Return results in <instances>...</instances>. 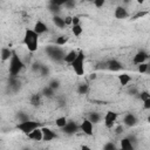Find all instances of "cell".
<instances>
[{
    "mask_svg": "<svg viewBox=\"0 0 150 150\" xmlns=\"http://www.w3.org/2000/svg\"><path fill=\"white\" fill-rule=\"evenodd\" d=\"M146 74L150 75V63H148V69H146Z\"/></svg>",
    "mask_w": 150,
    "mask_h": 150,
    "instance_id": "obj_41",
    "label": "cell"
},
{
    "mask_svg": "<svg viewBox=\"0 0 150 150\" xmlns=\"http://www.w3.org/2000/svg\"><path fill=\"white\" fill-rule=\"evenodd\" d=\"M129 1H130V0H123V2H124V4H128Z\"/></svg>",
    "mask_w": 150,
    "mask_h": 150,
    "instance_id": "obj_45",
    "label": "cell"
},
{
    "mask_svg": "<svg viewBox=\"0 0 150 150\" xmlns=\"http://www.w3.org/2000/svg\"><path fill=\"white\" fill-rule=\"evenodd\" d=\"M149 14V11H138L135 15L131 16V20H137V19H142L143 16L148 15Z\"/></svg>",
    "mask_w": 150,
    "mask_h": 150,
    "instance_id": "obj_23",
    "label": "cell"
},
{
    "mask_svg": "<svg viewBox=\"0 0 150 150\" xmlns=\"http://www.w3.org/2000/svg\"><path fill=\"white\" fill-rule=\"evenodd\" d=\"M79 23H80V18H79L77 15L73 16V23H71V25L74 26V25H79Z\"/></svg>",
    "mask_w": 150,
    "mask_h": 150,
    "instance_id": "obj_38",
    "label": "cell"
},
{
    "mask_svg": "<svg viewBox=\"0 0 150 150\" xmlns=\"http://www.w3.org/2000/svg\"><path fill=\"white\" fill-rule=\"evenodd\" d=\"M95 77H96V75H95V74H93V75L90 76V79H95Z\"/></svg>",
    "mask_w": 150,
    "mask_h": 150,
    "instance_id": "obj_44",
    "label": "cell"
},
{
    "mask_svg": "<svg viewBox=\"0 0 150 150\" xmlns=\"http://www.w3.org/2000/svg\"><path fill=\"white\" fill-rule=\"evenodd\" d=\"M148 122H150V116H149V117H148Z\"/></svg>",
    "mask_w": 150,
    "mask_h": 150,
    "instance_id": "obj_47",
    "label": "cell"
},
{
    "mask_svg": "<svg viewBox=\"0 0 150 150\" xmlns=\"http://www.w3.org/2000/svg\"><path fill=\"white\" fill-rule=\"evenodd\" d=\"M123 123H124V125H127V127H134V125H136L137 124V118H136V116L134 115V114H125L124 115V117H123Z\"/></svg>",
    "mask_w": 150,
    "mask_h": 150,
    "instance_id": "obj_9",
    "label": "cell"
},
{
    "mask_svg": "<svg viewBox=\"0 0 150 150\" xmlns=\"http://www.w3.org/2000/svg\"><path fill=\"white\" fill-rule=\"evenodd\" d=\"M93 2H94V5H95L96 8H101V7H103L105 0H94Z\"/></svg>",
    "mask_w": 150,
    "mask_h": 150,
    "instance_id": "obj_32",
    "label": "cell"
},
{
    "mask_svg": "<svg viewBox=\"0 0 150 150\" xmlns=\"http://www.w3.org/2000/svg\"><path fill=\"white\" fill-rule=\"evenodd\" d=\"M71 68L76 73V75H83L84 74V53L82 50L79 52L76 59L71 62Z\"/></svg>",
    "mask_w": 150,
    "mask_h": 150,
    "instance_id": "obj_3",
    "label": "cell"
},
{
    "mask_svg": "<svg viewBox=\"0 0 150 150\" xmlns=\"http://www.w3.org/2000/svg\"><path fill=\"white\" fill-rule=\"evenodd\" d=\"M67 41H68V36L61 35V36H59V38L56 39V45H57V46H63V45H66Z\"/></svg>",
    "mask_w": 150,
    "mask_h": 150,
    "instance_id": "obj_26",
    "label": "cell"
},
{
    "mask_svg": "<svg viewBox=\"0 0 150 150\" xmlns=\"http://www.w3.org/2000/svg\"><path fill=\"white\" fill-rule=\"evenodd\" d=\"M149 57V55H148V53L146 52H144V50H141V52H138L135 56H134V59H132V62H134V64H139V63H143V62H145V60Z\"/></svg>",
    "mask_w": 150,
    "mask_h": 150,
    "instance_id": "obj_7",
    "label": "cell"
},
{
    "mask_svg": "<svg viewBox=\"0 0 150 150\" xmlns=\"http://www.w3.org/2000/svg\"><path fill=\"white\" fill-rule=\"evenodd\" d=\"M50 88H53L54 90L55 89H57V88H60V82L57 81V80H52L50 82H49V84H48Z\"/></svg>",
    "mask_w": 150,
    "mask_h": 150,
    "instance_id": "obj_30",
    "label": "cell"
},
{
    "mask_svg": "<svg viewBox=\"0 0 150 150\" xmlns=\"http://www.w3.org/2000/svg\"><path fill=\"white\" fill-rule=\"evenodd\" d=\"M77 54H79V52H76V50H70L69 53H67V54L64 55V57H63V61H64L66 63H69V64H71V62H73V61L76 59Z\"/></svg>",
    "mask_w": 150,
    "mask_h": 150,
    "instance_id": "obj_15",
    "label": "cell"
},
{
    "mask_svg": "<svg viewBox=\"0 0 150 150\" xmlns=\"http://www.w3.org/2000/svg\"><path fill=\"white\" fill-rule=\"evenodd\" d=\"M23 67H25V64L21 61V59L19 57V55L15 52H13V55L9 60V74H11V76H18V74L22 70Z\"/></svg>",
    "mask_w": 150,
    "mask_h": 150,
    "instance_id": "obj_2",
    "label": "cell"
},
{
    "mask_svg": "<svg viewBox=\"0 0 150 150\" xmlns=\"http://www.w3.org/2000/svg\"><path fill=\"white\" fill-rule=\"evenodd\" d=\"M40 103H41L40 95H39V94H34V95H32V97H30V104L34 105V107H38V105H40Z\"/></svg>",
    "mask_w": 150,
    "mask_h": 150,
    "instance_id": "obj_20",
    "label": "cell"
},
{
    "mask_svg": "<svg viewBox=\"0 0 150 150\" xmlns=\"http://www.w3.org/2000/svg\"><path fill=\"white\" fill-rule=\"evenodd\" d=\"M71 32H73V34L75 36H80L82 34V27H81V25L80 23L79 25H74L73 28H71Z\"/></svg>",
    "mask_w": 150,
    "mask_h": 150,
    "instance_id": "obj_25",
    "label": "cell"
},
{
    "mask_svg": "<svg viewBox=\"0 0 150 150\" xmlns=\"http://www.w3.org/2000/svg\"><path fill=\"white\" fill-rule=\"evenodd\" d=\"M40 71H41V75H46V74H48V68H46L45 66H42L41 67V69H40Z\"/></svg>",
    "mask_w": 150,
    "mask_h": 150,
    "instance_id": "obj_39",
    "label": "cell"
},
{
    "mask_svg": "<svg viewBox=\"0 0 150 150\" xmlns=\"http://www.w3.org/2000/svg\"><path fill=\"white\" fill-rule=\"evenodd\" d=\"M79 129H80V125H77L75 122H68V123L66 124V127L62 128V130H63L66 134H68V135H71V134L77 132Z\"/></svg>",
    "mask_w": 150,
    "mask_h": 150,
    "instance_id": "obj_10",
    "label": "cell"
},
{
    "mask_svg": "<svg viewBox=\"0 0 150 150\" xmlns=\"http://www.w3.org/2000/svg\"><path fill=\"white\" fill-rule=\"evenodd\" d=\"M41 129H42V134H43V141H52V139H54L56 137V135L49 128L43 127Z\"/></svg>",
    "mask_w": 150,
    "mask_h": 150,
    "instance_id": "obj_13",
    "label": "cell"
},
{
    "mask_svg": "<svg viewBox=\"0 0 150 150\" xmlns=\"http://www.w3.org/2000/svg\"><path fill=\"white\" fill-rule=\"evenodd\" d=\"M118 81H120V83L122 84V86H127L130 81H131V77L128 75V74H120L118 75Z\"/></svg>",
    "mask_w": 150,
    "mask_h": 150,
    "instance_id": "obj_19",
    "label": "cell"
},
{
    "mask_svg": "<svg viewBox=\"0 0 150 150\" xmlns=\"http://www.w3.org/2000/svg\"><path fill=\"white\" fill-rule=\"evenodd\" d=\"M64 22H66V25H71V23H73V16L67 15V16L64 18Z\"/></svg>",
    "mask_w": 150,
    "mask_h": 150,
    "instance_id": "obj_37",
    "label": "cell"
},
{
    "mask_svg": "<svg viewBox=\"0 0 150 150\" xmlns=\"http://www.w3.org/2000/svg\"><path fill=\"white\" fill-rule=\"evenodd\" d=\"M143 108L144 109H150V97L146 98L145 101H143Z\"/></svg>",
    "mask_w": 150,
    "mask_h": 150,
    "instance_id": "obj_36",
    "label": "cell"
},
{
    "mask_svg": "<svg viewBox=\"0 0 150 150\" xmlns=\"http://www.w3.org/2000/svg\"><path fill=\"white\" fill-rule=\"evenodd\" d=\"M114 15H115L116 19H125V18H128L129 14H128V12L124 7L118 6V7H116V9L114 12Z\"/></svg>",
    "mask_w": 150,
    "mask_h": 150,
    "instance_id": "obj_12",
    "label": "cell"
},
{
    "mask_svg": "<svg viewBox=\"0 0 150 150\" xmlns=\"http://www.w3.org/2000/svg\"><path fill=\"white\" fill-rule=\"evenodd\" d=\"M80 130L82 132H84L88 136H93L94 131H93V122L89 121V118H86L82 121V123L80 124Z\"/></svg>",
    "mask_w": 150,
    "mask_h": 150,
    "instance_id": "obj_6",
    "label": "cell"
},
{
    "mask_svg": "<svg viewBox=\"0 0 150 150\" xmlns=\"http://www.w3.org/2000/svg\"><path fill=\"white\" fill-rule=\"evenodd\" d=\"M107 68L111 71H118L122 69V63L117 60H110L107 62Z\"/></svg>",
    "mask_w": 150,
    "mask_h": 150,
    "instance_id": "obj_11",
    "label": "cell"
},
{
    "mask_svg": "<svg viewBox=\"0 0 150 150\" xmlns=\"http://www.w3.org/2000/svg\"><path fill=\"white\" fill-rule=\"evenodd\" d=\"M86 1H88V2H91V1H94V0H86Z\"/></svg>",
    "mask_w": 150,
    "mask_h": 150,
    "instance_id": "obj_46",
    "label": "cell"
},
{
    "mask_svg": "<svg viewBox=\"0 0 150 150\" xmlns=\"http://www.w3.org/2000/svg\"><path fill=\"white\" fill-rule=\"evenodd\" d=\"M88 91V84H86V83H81L79 87H77V93L79 94H86Z\"/></svg>",
    "mask_w": 150,
    "mask_h": 150,
    "instance_id": "obj_27",
    "label": "cell"
},
{
    "mask_svg": "<svg viewBox=\"0 0 150 150\" xmlns=\"http://www.w3.org/2000/svg\"><path fill=\"white\" fill-rule=\"evenodd\" d=\"M137 69H138V71H139L141 74H144V73H146V69H148V63H145V62H143V63H139Z\"/></svg>",
    "mask_w": 150,
    "mask_h": 150,
    "instance_id": "obj_29",
    "label": "cell"
},
{
    "mask_svg": "<svg viewBox=\"0 0 150 150\" xmlns=\"http://www.w3.org/2000/svg\"><path fill=\"white\" fill-rule=\"evenodd\" d=\"M28 138L33 139V141H42L43 139V134H42V129L41 128H35L33 131H30L28 135Z\"/></svg>",
    "mask_w": 150,
    "mask_h": 150,
    "instance_id": "obj_8",
    "label": "cell"
},
{
    "mask_svg": "<svg viewBox=\"0 0 150 150\" xmlns=\"http://www.w3.org/2000/svg\"><path fill=\"white\" fill-rule=\"evenodd\" d=\"M121 132H123V127H122V125H118V127L115 129V134L118 135V134H121Z\"/></svg>",
    "mask_w": 150,
    "mask_h": 150,
    "instance_id": "obj_40",
    "label": "cell"
},
{
    "mask_svg": "<svg viewBox=\"0 0 150 150\" xmlns=\"http://www.w3.org/2000/svg\"><path fill=\"white\" fill-rule=\"evenodd\" d=\"M103 149L104 150H114V149H116V145L114 143H108V144H105L103 146Z\"/></svg>",
    "mask_w": 150,
    "mask_h": 150,
    "instance_id": "obj_34",
    "label": "cell"
},
{
    "mask_svg": "<svg viewBox=\"0 0 150 150\" xmlns=\"http://www.w3.org/2000/svg\"><path fill=\"white\" fill-rule=\"evenodd\" d=\"M12 55H13V52H12L9 48L4 47V48L1 49V60H2L4 62L7 61V60H11Z\"/></svg>",
    "mask_w": 150,
    "mask_h": 150,
    "instance_id": "obj_18",
    "label": "cell"
},
{
    "mask_svg": "<svg viewBox=\"0 0 150 150\" xmlns=\"http://www.w3.org/2000/svg\"><path fill=\"white\" fill-rule=\"evenodd\" d=\"M42 95L46 96V97H53V95H54V89L50 88L49 86H47V87H45V88L42 89Z\"/></svg>",
    "mask_w": 150,
    "mask_h": 150,
    "instance_id": "obj_21",
    "label": "cell"
},
{
    "mask_svg": "<svg viewBox=\"0 0 150 150\" xmlns=\"http://www.w3.org/2000/svg\"><path fill=\"white\" fill-rule=\"evenodd\" d=\"M67 1H68V0H50L49 2H50V4H55V5H57V6H63V5H66Z\"/></svg>",
    "mask_w": 150,
    "mask_h": 150,
    "instance_id": "obj_33",
    "label": "cell"
},
{
    "mask_svg": "<svg viewBox=\"0 0 150 150\" xmlns=\"http://www.w3.org/2000/svg\"><path fill=\"white\" fill-rule=\"evenodd\" d=\"M88 118H89V121H91L93 123H98V122L101 121V115L97 114V112H91Z\"/></svg>",
    "mask_w": 150,
    "mask_h": 150,
    "instance_id": "obj_24",
    "label": "cell"
},
{
    "mask_svg": "<svg viewBox=\"0 0 150 150\" xmlns=\"http://www.w3.org/2000/svg\"><path fill=\"white\" fill-rule=\"evenodd\" d=\"M38 39H39V34L34 29H27L25 32L23 43L26 45L29 52H35L38 49Z\"/></svg>",
    "mask_w": 150,
    "mask_h": 150,
    "instance_id": "obj_1",
    "label": "cell"
},
{
    "mask_svg": "<svg viewBox=\"0 0 150 150\" xmlns=\"http://www.w3.org/2000/svg\"><path fill=\"white\" fill-rule=\"evenodd\" d=\"M121 148L123 150H132L134 149V145L131 143V139L129 137H125V138H122L121 139Z\"/></svg>",
    "mask_w": 150,
    "mask_h": 150,
    "instance_id": "obj_16",
    "label": "cell"
},
{
    "mask_svg": "<svg viewBox=\"0 0 150 150\" xmlns=\"http://www.w3.org/2000/svg\"><path fill=\"white\" fill-rule=\"evenodd\" d=\"M34 30L40 35V34H43V33H46L47 32V26L42 22V21H38L36 23H35V26H34Z\"/></svg>",
    "mask_w": 150,
    "mask_h": 150,
    "instance_id": "obj_17",
    "label": "cell"
},
{
    "mask_svg": "<svg viewBox=\"0 0 150 150\" xmlns=\"http://www.w3.org/2000/svg\"><path fill=\"white\" fill-rule=\"evenodd\" d=\"M136 1H137V2H138V4H143V2H144V1H145V0H136Z\"/></svg>",
    "mask_w": 150,
    "mask_h": 150,
    "instance_id": "obj_42",
    "label": "cell"
},
{
    "mask_svg": "<svg viewBox=\"0 0 150 150\" xmlns=\"http://www.w3.org/2000/svg\"><path fill=\"white\" fill-rule=\"evenodd\" d=\"M64 6H66V8H73L75 6V0H68Z\"/></svg>",
    "mask_w": 150,
    "mask_h": 150,
    "instance_id": "obj_35",
    "label": "cell"
},
{
    "mask_svg": "<svg viewBox=\"0 0 150 150\" xmlns=\"http://www.w3.org/2000/svg\"><path fill=\"white\" fill-rule=\"evenodd\" d=\"M68 122H67V118L64 117V116H61V117H59V118H56V121H55V124H56V127H59V128H63V127H66V124H67Z\"/></svg>",
    "mask_w": 150,
    "mask_h": 150,
    "instance_id": "obj_22",
    "label": "cell"
},
{
    "mask_svg": "<svg viewBox=\"0 0 150 150\" xmlns=\"http://www.w3.org/2000/svg\"><path fill=\"white\" fill-rule=\"evenodd\" d=\"M53 22H54V25L56 26V27H59V28H61V29H63L67 25H66V22H64V18H61L60 15H54L53 16Z\"/></svg>",
    "mask_w": 150,
    "mask_h": 150,
    "instance_id": "obj_14",
    "label": "cell"
},
{
    "mask_svg": "<svg viewBox=\"0 0 150 150\" xmlns=\"http://www.w3.org/2000/svg\"><path fill=\"white\" fill-rule=\"evenodd\" d=\"M60 8H61V6H57V5H55V4H50V2H49V11H50L52 13L57 14V13L60 12Z\"/></svg>",
    "mask_w": 150,
    "mask_h": 150,
    "instance_id": "obj_28",
    "label": "cell"
},
{
    "mask_svg": "<svg viewBox=\"0 0 150 150\" xmlns=\"http://www.w3.org/2000/svg\"><path fill=\"white\" fill-rule=\"evenodd\" d=\"M39 127H40V123H39V122H34V121H29V120H27V121L20 122V123L18 124L16 128H18L21 132L28 135L30 131H33L35 128H39Z\"/></svg>",
    "mask_w": 150,
    "mask_h": 150,
    "instance_id": "obj_4",
    "label": "cell"
},
{
    "mask_svg": "<svg viewBox=\"0 0 150 150\" xmlns=\"http://www.w3.org/2000/svg\"><path fill=\"white\" fill-rule=\"evenodd\" d=\"M81 148H82V149H89V146H87V145H82Z\"/></svg>",
    "mask_w": 150,
    "mask_h": 150,
    "instance_id": "obj_43",
    "label": "cell"
},
{
    "mask_svg": "<svg viewBox=\"0 0 150 150\" xmlns=\"http://www.w3.org/2000/svg\"><path fill=\"white\" fill-rule=\"evenodd\" d=\"M117 117H118V114H117V112L111 111V110L107 111L105 115H104V118H103V121H104V125H105L108 129H111V128L114 127V124H115Z\"/></svg>",
    "mask_w": 150,
    "mask_h": 150,
    "instance_id": "obj_5",
    "label": "cell"
},
{
    "mask_svg": "<svg viewBox=\"0 0 150 150\" xmlns=\"http://www.w3.org/2000/svg\"><path fill=\"white\" fill-rule=\"evenodd\" d=\"M138 97H139V98H141V101L143 102V101H145L146 98H149V97H150V93H148V91H142V93H139Z\"/></svg>",
    "mask_w": 150,
    "mask_h": 150,
    "instance_id": "obj_31",
    "label": "cell"
}]
</instances>
